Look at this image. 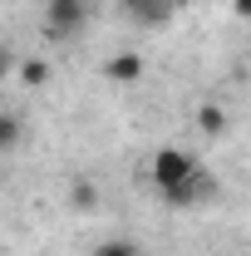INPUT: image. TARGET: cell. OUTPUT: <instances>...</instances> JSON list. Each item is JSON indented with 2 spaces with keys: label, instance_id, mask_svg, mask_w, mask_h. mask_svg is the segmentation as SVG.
Returning <instances> with one entry per match:
<instances>
[{
  "label": "cell",
  "instance_id": "1",
  "mask_svg": "<svg viewBox=\"0 0 251 256\" xmlns=\"http://www.w3.org/2000/svg\"><path fill=\"white\" fill-rule=\"evenodd\" d=\"M153 188L168 207H182L188 212L197 202H207L212 178H207V168L192 158L188 148H158L153 153Z\"/></svg>",
  "mask_w": 251,
  "mask_h": 256
},
{
  "label": "cell",
  "instance_id": "2",
  "mask_svg": "<svg viewBox=\"0 0 251 256\" xmlns=\"http://www.w3.org/2000/svg\"><path fill=\"white\" fill-rule=\"evenodd\" d=\"M89 25V0H44V34L60 44Z\"/></svg>",
  "mask_w": 251,
  "mask_h": 256
},
{
  "label": "cell",
  "instance_id": "3",
  "mask_svg": "<svg viewBox=\"0 0 251 256\" xmlns=\"http://www.w3.org/2000/svg\"><path fill=\"white\" fill-rule=\"evenodd\" d=\"M128 10H133L143 25H162L168 10H172V0H128Z\"/></svg>",
  "mask_w": 251,
  "mask_h": 256
},
{
  "label": "cell",
  "instance_id": "4",
  "mask_svg": "<svg viewBox=\"0 0 251 256\" xmlns=\"http://www.w3.org/2000/svg\"><path fill=\"white\" fill-rule=\"evenodd\" d=\"M94 256H143L138 252V242H128V236H108V242H98Z\"/></svg>",
  "mask_w": 251,
  "mask_h": 256
},
{
  "label": "cell",
  "instance_id": "5",
  "mask_svg": "<svg viewBox=\"0 0 251 256\" xmlns=\"http://www.w3.org/2000/svg\"><path fill=\"white\" fill-rule=\"evenodd\" d=\"M138 69H143L138 54H118V60L108 64V79H138Z\"/></svg>",
  "mask_w": 251,
  "mask_h": 256
},
{
  "label": "cell",
  "instance_id": "6",
  "mask_svg": "<svg viewBox=\"0 0 251 256\" xmlns=\"http://www.w3.org/2000/svg\"><path fill=\"white\" fill-rule=\"evenodd\" d=\"M15 143H20V118L15 114H0V153L15 148Z\"/></svg>",
  "mask_w": 251,
  "mask_h": 256
},
{
  "label": "cell",
  "instance_id": "7",
  "mask_svg": "<svg viewBox=\"0 0 251 256\" xmlns=\"http://www.w3.org/2000/svg\"><path fill=\"white\" fill-rule=\"evenodd\" d=\"M10 69H15V50H10V44H5V40H0V79H5V74H10Z\"/></svg>",
  "mask_w": 251,
  "mask_h": 256
}]
</instances>
